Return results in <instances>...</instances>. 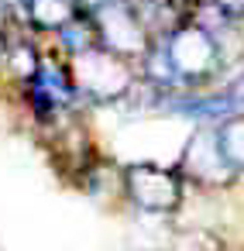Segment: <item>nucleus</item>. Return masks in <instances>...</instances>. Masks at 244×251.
I'll use <instances>...</instances> for the list:
<instances>
[{
	"label": "nucleus",
	"mask_w": 244,
	"mask_h": 251,
	"mask_svg": "<svg viewBox=\"0 0 244 251\" xmlns=\"http://www.w3.org/2000/svg\"><path fill=\"white\" fill-rule=\"evenodd\" d=\"M175 79L182 90H199L206 83L217 79V73L223 69V49H220V38L199 25L196 18H182L175 21L162 38H158Z\"/></svg>",
	"instance_id": "f257e3e1"
},
{
	"label": "nucleus",
	"mask_w": 244,
	"mask_h": 251,
	"mask_svg": "<svg viewBox=\"0 0 244 251\" xmlns=\"http://www.w3.org/2000/svg\"><path fill=\"white\" fill-rule=\"evenodd\" d=\"M69 73H73L76 93H83L97 103H117L131 90V83L138 79L134 62L110 52L100 42L83 49V52H73L69 55Z\"/></svg>",
	"instance_id": "f03ea898"
},
{
	"label": "nucleus",
	"mask_w": 244,
	"mask_h": 251,
	"mask_svg": "<svg viewBox=\"0 0 244 251\" xmlns=\"http://www.w3.org/2000/svg\"><path fill=\"white\" fill-rule=\"evenodd\" d=\"M90 18L97 25V42L131 62H141L155 42V35H151L148 21L141 18L134 0H100L90 11Z\"/></svg>",
	"instance_id": "7ed1b4c3"
},
{
	"label": "nucleus",
	"mask_w": 244,
	"mask_h": 251,
	"mask_svg": "<svg viewBox=\"0 0 244 251\" xmlns=\"http://www.w3.org/2000/svg\"><path fill=\"white\" fill-rule=\"evenodd\" d=\"M127 200L145 213H175L182 206L186 176L175 165H155V162H134L121 176Z\"/></svg>",
	"instance_id": "20e7f679"
},
{
	"label": "nucleus",
	"mask_w": 244,
	"mask_h": 251,
	"mask_svg": "<svg viewBox=\"0 0 244 251\" xmlns=\"http://www.w3.org/2000/svg\"><path fill=\"white\" fill-rule=\"evenodd\" d=\"M175 169L186 179H193L199 186H213V189H223V186H230L237 179L234 165L227 162V155L220 148V138H217V127L213 124L210 127H196L189 134V141H186Z\"/></svg>",
	"instance_id": "39448f33"
},
{
	"label": "nucleus",
	"mask_w": 244,
	"mask_h": 251,
	"mask_svg": "<svg viewBox=\"0 0 244 251\" xmlns=\"http://www.w3.org/2000/svg\"><path fill=\"white\" fill-rule=\"evenodd\" d=\"M21 7L38 31H59L66 21H73L83 11L79 0H21Z\"/></svg>",
	"instance_id": "423d86ee"
},
{
	"label": "nucleus",
	"mask_w": 244,
	"mask_h": 251,
	"mask_svg": "<svg viewBox=\"0 0 244 251\" xmlns=\"http://www.w3.org/2000/svg\"><path fill=\"white\" fill-rule=\"evenodd\" d=\"M213 127H217V138H220V148H223L227 162H230L234 172L241 176V172H244V110H237V114L217 121Z\"/></svg>",
	"instance_id": "0eeeda50"
},
{
	"label": "nucleus",
	"mask_w": 244,
	"mask_h": 251,
	"mask_svg": "<svg viewBox=\"0 0 244 251\" xmlns=\"http://www.w3.org/2000/svg\"><path fill=\"white\" fill-rule=\"evenodd\" d=\"M4 59L11 62V69L28 83L35 73H38V62H42V55L35 52V45L31 42H24V38H14V42H7V49H4Z\"/></svg>",
	"instance_id": "6e6552de"
},
{
	"label": "nucleus",
	"mask_w": 244,
	"mask_h": 251,
	"mask_svg": "<svg viewBox=\"0 0 244 251\" xmlns=\"http://www.w3.org/2000/svg\"><path fill=\"white\" fill-rule=\"evenodd\" d=\"M4 11H7V0H0V18H4Z\"/></svg>",
	"instance_id": "1a4fd4ad"
}]
</instances>
